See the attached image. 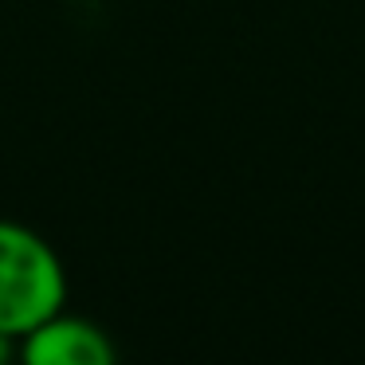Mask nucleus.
I'll return each instance as SVG.
<instances>
[{"label": "nucleus", "instance_id": "nucleus-3", "mask_svg": "<svg viewBox=\"0 0 365 365\" xmlns=\"http://www.w3.org/2000/svg\"><path fill=\"white\" fill-rule=\"evenodd\" d=\"M0 365H12V338L0 334Z\"/></svg>", "mask_w": 365, "mask_h": 365}, {"label": "nucleus", "instance_id": "nucleus-1", "mask_svg": "<svg viewBox=\"0 0 365 365\" xmlns=\"http://www.w3.org/2000/svg\"><path fill=\"white\" fill-rule=\"evenodd\" d=\"M67 302V275L43 236L0 220V334L24 338Z\"/></svg>", "mask_w": 365, "mask_h": 365}, {"label": "nucleus", "instance_id": "nucleus-2", "mask_svg": "<svg viewBox=\"0 0 365 365\" xmlns=\"http://www.w3.org/2000/svg\"><path fill=\"white\" fill-rule=\"evenodd\" d=\"M20 365H118L114 346L95 322L59 310L20 338Z\"/></svg>", "mask_w": 365, "mask_h": 365}]
</instances>
